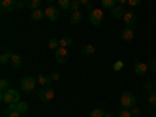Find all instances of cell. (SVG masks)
Listing matches in <instances>:
<instances>
[{
  "instance_id": "obj_11",
  "label": "cell",
  "mask_w": 156,
  "mask_h": 117,
  "mask_svg": "<svg viewBox=\"0 0 156 117\" xmlns=\"http://www.w3.org/2000/svg\"><path fill=\"white\" fill-rule=\"evenodd\" d=\"M147 69H148V66H147L145 62H142V61H136L134 62V72L137 75H145L147 73Z\"/></svg>"
},
{
  "instance_id": "obj_25",
  "label": "cell",
  "mask_w": 156,
  "mask_h": 117,
  "mask_svg": "<svg viewBox=\"0 0 156 117\" xmlns=\"http://www.w3.org/2000/svg\"><path fill=\"white\" fill-rule=\"evenodd\" d=\"M59 9H69L70 8V0H58Z\"/></svg>"
},
{
  "instance_id": "obj_8",
  "label": "cell",
  "mask_w": 156,
  "mask_h": 117,
  "mask_svg": "<svg viewBox=\"0 0 156 117\" xmlns=\"http://www.w3.org/2000/svg\"><path fill=\"white\" fill-rule=\"evenodd\" d=\"M120 37H122V41H125V42H129L131 39H134V30H133V27H125L120 31Z\"/></svg>"
},
{
  "instance_id": "obj_12",
  "label": "cell",
  "mask_w": 156,
  "mask_h": 117,
  "mask_svg": "<svg viewBox=\"0 0 156 117\" xmlns=\"http://www.w3.org/2000/svg\"><path fill=\"white\" fill-rule=\"evenodd\" d=\"M111 16H112L114 19H122V17L125 16V9H123V6H122V5L114 6V8L111 9Z\"/></svg>"
},
{
  "instance_id": "obj_29",
  "label": "cell",
  "mask_w": 156,
  "mask_h": 117,
  "mask_svg": "<svg viewBox=\"0 0 156 117\" xmlns=\"http://www.w3.org/2000/svg\"><path fill=\"white\" fill-rule=\"evenodd\" d=\"M119 117H133V114H131V111H129V109H120L119 111Z\"/></svg>"
},
{
  "instance_id": "obj_17",
  "label": "cell",
  "mask_w": 156,
  "mask_h": 117,
  "mask_svg": "<svg viewBox=\"0 0 156 117\" xmlns=\"http://www.w3.org/2000/svg\"><path fill=\"white\" fill-rule=\"evenodd\" d=\"M16 111H19L20 114H27V112H28V103H27V101H19V103H16Z\"/></svg>"
},
{
  "instance_id": "obj_37",
  "label": "cell",
  "mask_w": 156,
  "mask_h": 117,
  "mask_svg": "<svg viewBox=\"0 0 156 117\" xmlns=\"http://www.w3.org/2000/svg\"><path fill=\"white\" fill-rule=\"evenodd\" d=\"M50 76H51V80H59V72H53Z\"/></svg>"
},
{
  "instance_id": "obj_4",
  "label": "cell",
  "mask_w": 156,
  "mask_h": 117,
  "mask_svg": "<svg viewBox=\"0 0 156 117\" xmlns=\"http://www.w3.org/2000/svg\"><path fill=\"white\" fill-rule=\"evenodd\" d=\"M89 22L92 25H100L103 22V11L98 8H94L92 11H89Z\"/></svg>"
},
{
  "instance_id": "obj_36",
  "label": "cell",
  "mask_w": 156,
  "mask_h": 117,
  "mask_svg": "<svg viewBox=\"0 0 156 117\" xmlns=\"http://www.w3.org/2000/svg\"><path fill=\"white\" fill-rule=\"evenodd\" d=\"M142 87H144V90H150L151 89V83L147 81V83H144V86H142Z\"/></svg>"
},
{
  "instance_id": "obj_32",
  "label": "cell",
  "mask_w": 156,
  "mask_h": 117,
  "mask_svg": "<svg viewBox=\"0 0 156 117\" xmlns=\"http://www.w3.org/2000/svg\"><path fill=\"white\" fill-rule=\"evenodd\" d=\"M148 69H150V70H153V72H156V58L150 61V64H148Z\"/></svg>"
},
{
  "instance_id": "obj_21",
  "label": "cell",
  "mask_w": 156,
  "mask_h": 117,
  "mask_svg": "<svg viewBox=\"0 0 156 117\" xmlns=\"http://www.w3.org/2000/svg\"><path fill=\"white\" fill-rule=\"evenodd\" d=\"M101 2V6L103 8H106V9H112L117 3V0H100Z\"/></svg>"
},
{
  "instance_id": "obj_3",
  "label": "cell",
  "mask_w": 156,
  "mask_h": 117,
  "mask_svg": "<svg viewBox=\"0 0 156 117\" xmlns=\"http://www.w3.org/2000/svg\"><path fill=\"white\" fill-rule=\"evenodd\" d=\"M36 81L34 76H23L22 81H20V87L23 92H31V90H34V86H36Z\"/></svg>"
},
{
  "instance_id": "obj_13",
  "label": "cell",
  "mask_w": 156,
  "mask_h": 117,
  "mask_svg": "<svg viewBox=\"0 0 156 117\" xmlns=\"http://www.w3.org/2000/svg\"><path fill=\"white\" fill-rule=\"evenodd\" d=\"M12 56H14V51H12L11 48H6L2 53V56H0V62H2V64H8Z\"/></svg>"
},
{
  "instance_id": "obj_22",
  "label": "cell",
  "mask_w": 156,
  "mask_h": 117,
  "mask_svg": "<svg viewBox=\"0 0 156 117\" xmlns=\"http://www.w3.org/2000/svg\"><path fill=\"white\" fill-rule=\"evenodd\" d=\"M83 55H86V56H90V55H94V51H95V47L94 45H90V44H87V45H84L83 47Z\"/></svg>"
},
{
  "instance_id": "obj_14",
  "label": "cell",
  "mask_w": 156,
  "mask_h": 117,
  "mask_svg": "<svg viewBox=\"0 0 156 117\" xmlns=\"http://www.w3.org/2000/svg\"><path fill=\"white\" fill-rule=\"evenodd\" d=\"M51 81H53V80H51V76H50V75H44V73H39V75H37V83H39V84H42L44 87L48 86Z\"/></svg>"
},
{
  "instance_id": "obj_35",
  "label": "cell",
  "mask_w": 156,
  "mask_h": 117,
  "mask_svg": "<svg viewBox=\"0 0 156 117\" xmlns=\"http://www.w3.org/2000/svg\"><path fill=\"white\" fill-rule=\"evenodd\" d=\"M139 3H140V0H128V5H129V6H133V8L137 6Z\"/></svg>"
},
{
  "instance_id": "obj_15",
  "label": "cell",
  "mask_w": 156,
  "mask_h": 117,
  "mask_svg": "<svg viewBox=\"0 0 156 117\" xmlns=\"http://www.w3.org/2000/svg\"><path fill=\"white\" fill-rule=\"evenodd\" d=\"M44 17H45V12H44L42 9H34V11H31V19H33L34 22H41Z\"/></svg>"
},
{
  "instance_id": "obj_43",
  "label": "cell",
  "mask_w": 156,
  "mask_h": 117,
  "mask_svg": "<svg viewBox=\"0 0 156 117\" xmlns=\"http://www.w3.org/2000/svg\"><path fill=\"white\" fill-rule=\"evenodd\" d=\"M154 87H156V81H154Z\"/></svg>"
},
{
  "instance_id": "obj_38",
  "label": "cell",
  "mask_w": 156,
  "mask_h": 117,
  "mask_svg": "<svg viewBox=\"0 0 156 117\" xmlns=\"http://www.w3.org/2000/svg\"><path fill=\"white\" fill-rule=\"evenodd\" d=\"M84 8H86L87 11H92V9H94V6H92V3H90V2H89V3H86V5H84Z\"/></svg>"
},
{
  "instance_id": "obj_1",
  "label": "cell",
  "mask_w": 156,
  "mask_h": 117,
  "mask_svg": "<svg viewBox=\"0 0 156 117\" xmlns=\"http://www.w3.org/2000/svg\"><path fill=\"white\" fill-rule=\"evenodd\" d=\"M0 100L3 103H19L20 101V94L17 92L16 89H8L6 92H2L0 94Z\"/></svg>"
},
{
  "instance_id": "obj_39",
  "label": "cell",
  "mask_w": 156,
  "mask_h": 117,
  "mask_svg": "<svg viewBox=\"0 0 156 117\" xmlns=\"http://www.w3.org/2000/svg\"><path fill=\"white\" fill-rule=\"evenodd\" d=\"M117 3L123 6V3H128V0H117Z\"/></svg>"
},
{
  "instance_id": "obj_26",
  "label": "cell",
  "mask_w": 156,
  "mask_h": 117,
  "mask_svg": "<svg viewBox=\"0 0 156 117\" xmlns=\"http://www.w3.org/2000/svg\"><path fill=\"white\" fill-rule=\"evenodd\" d=\"M48 47H50V48H53V50L59 48V41H58V39H55V37H51L50 41H48Z\"/></svg>"
},
{
  "instance_id": "obj_40",
  "label": "cell",
  "mask_w": 156,
  "mask_h": 117,
  "mask_svg": "<svg viewBox=\"0 0 156 117\" xmlns=\"http://www.w3.org/2000/svg\"><path fill=\"white\" fill-rule=\"evenodd\" d=\"M80 3L81 5H86V3H89V0H80Z\"/></svg>"
},
{
  "instance_id": "obj_27",
  "label": "cell",
  "mask_w": 156,
  "mask_h": 117,
  "mask_svg": "<svg viewBox=\"0 0 156 117\" xmlns=\"http://www.w3.org/2000/svg\"><path fill=\"white\" fill-rule=\"evenodd\" d=\"M148 103H150L153 108H156V90L150 92V95H148Z\"/></svg>"
},
{
  "instance_id": "obj_10",
  "label": "cell",
  "mask_w": 156,
  "mask_h": 117,
  "mask_svg": "<svg viewBox=\"0 0 156 117\" xmlns=\"http://www.w3.org/2000/svg\"><path fill=\"white\" fill-rule=\"evenodd\" d=\"M123 22H125L126 27H133V25L136 23V14H134L133 11L125 12V16H123Z\"/></svg>"
},
{
  "instance_id": "obj_18",
  "label": "cell",
  "mask_w": 156,
  "mask_h": 117,
  "mask_svg": "<svg viewBox=\"0 0 156 117\" xmlns=\"http://www.w3.org/2000/svg\"><path fill=\"white\" fill-rule=\"evenodd\" d=\"M9 62H11V67H12V69H19V67H20V64H22V59H20L19 55H14V56L11 58Z\"/></svg>"
},
{
  "instance_id": "obj_33",
  "label": "cell",
  "mask_w": 156,
  "mask_h": 117,
  "mask_svg": "<svg viewBox=\"0 0 156 117\" xmlns=\"http://www.w3.org/2000/svg\"><path fill=\"white\" fill-rule=\"evenodd\" d=\"M8 117H22V114L19 111H9L8 112Z\"/></svg>"
},
{
  "instance_id": "obj_34",
  "label": "cell",
  "mask_w": 156,
  "mask_h": 117,
  "mask_svg": "<svg viewBox=\"0 0 156 117\" xmlns=\"http://www.w3.org/2000/svg\"><path fill=\"white\" fill-rule=\"evenodd\" d=\"M129 111H131V114H133L134 117H139V115H140V109H137L136 106H134V108H131Z\"/></svg>"
},
{
  "instance_id": "obj_20",
  "label": "cell",
  "mask_w": 156,
  "mask_h": 117,
  "mask_svg": "<svg viewBox=\"0 0 156 117\" xmlns=\"http://www.w3.org/2000/svg\"><path fill=\"white\" fill-rule=\"evenodd\" d=\"M72 44V37L70 36H61L59 37V47H69Z\"/></svg>"
},
{
  "instance_id": "obj_24",
  "label": "cell",
  "mask_w": 156,
  "mask_h": 117,
  "mask_svg": "<svg viewBox=\"0 0 156 117\" xmlns=\"http://www.w3.org/2000/svg\"><path fill=\"white\" fill-rule=\"evenodd\" d=\"M0 89H2V92H6V90L9 89V81L6 80V78H2V80H0Z\"/></svg>"
},
{
  "instance_id": "obj_42",
  "label": "cell",
  "mask_w": 156,
  "mask_h": 117,
  "mask_svg": "<svg viewBox=\"0 0 156 117\" xmlns=\"http://www.w3.org/2000/svg\"><path fill=\"white\" fill-rule=\"evenodd\" d=\"M47 2H55V0H47Z\"/></svg>"
},
{
  "instance_id": "obj_23",
  "label": "cell",
  "mask_w": 156,
  "mask_h": 117,
  "mask_svg": "<svg viewBox=\"0 0 156 117\" xmlns=\"http://www.w3.org/2000/svg\"><path fill=\"white\" fill-rule=\"evenodd\" d=\"M106 112L105 109H101V108H97V109H92L90 111V117H105Z\"/></svg>"
},
{
  "instance_id": "obj_6",
  "label": "cell",
  "mask_w": 156,
  "mask_h": 117,
  "mask_svg": "<svg viewBox=\"0 0 156 117\" xmlns=\"http://www.w3.org/2000/svg\"><path fill=\"white\" fill-rule=\"evenodd\" d=\"M55 58H56V61H58L59 64H66L67 59H69V51H67V48H66V47L56 48V50H55Z\"/></svg>"
},
{
  "instance_id": "obj_2",
  "label": "cell",
  "mask_w": 156,
  "mask_h": 117,
  "mask_svg": "<svg viewBox=\"0 0 156 117\" xmlns=\"http://www.w3.org/2000/svg\"><path fill=\"white\" fill-rule=\"evenodd\" d=\"M120 106L125 109H131L136 106V97L131 92H123L120 97Z\"/></svg>"
},
{
  "instance_id": "obj_19",
  "label": "cell",
  "mask_w": 156,
  "mask_h": 117,
  "mask_svg": "<svg viewBox=\"0 0 156 117\" xmlns=\"http://www.w3.org/2000/svg\"><path fill=\"white\" fill-rule=\"evenodd\" d=\"M27 8H30L31 11L34 9H39V5H41V0H27Z\"/></svg>"
},
{
  "instance_id": "obj_41",
  "label": "cell",
  "mask_w": 156,
  "mask_h": 117,
  "mask_svg": "<svg viewBox=\"0 0 156 117\" xmlns=\"http://www.w3.org/2000/svg\"><path fill=\"white\" fill-rule=\"evenodd\" d=\"M105 117H114V114H111V112H109V114H106Z\"/></svg>"
},
{
  "instance_id": "obj_5",
  "label": "cell",
  "mask_w": 156,
  "mask_h": 117,
  "mask_svg": "<svg viewBox=\"0 0 156 117\" xmlns=\"http://www.w3.org/2000/svg\"><path fill=\"white\" fill-rule=\"evenodd\" d=\"M37 97H39V100H42V101H48V100H51L55 97V90L51 89L50 86H45V87H42L37 92Z\"/></svg>"
},
{
  "instance_id": "obj_28",
  "label": "cell",
  "mask_w": 156,
  "mask_h": 117,
  "mask_svg": "<svg viewBox=\"0 0 156 117\" xmlns=\"http://www.w3.org/2000/svg\"><path fill=\"white\" fill-rule=\"evenodd\" d=\"M112 69H114L115 72H119V70H122V69H123V61H122V59H119V61H115V62H114V66H112Z\"/></svg>"
},
{
  "instance_id": "obj_30",
  "label": "cell",
  "mask_w": 156,
  "mask_h": 117,
  "mask_svg": "<svg viewBox=\"0 0 156 117\" xmlns=\"http://www.w3.org/2000/svg\"><path fill=\"white\" fill-rule=\"evenodd\" d=\"M80 0H70V8L73 9V11H80L78 8H80Z\"/></svg>"
},
{
  "instance_id": "obj_7",
  "label": "cell",
  "mask_w": 156,
  "mask_h": 117,
  "mask_svg": "<svg viewBox=\"0 0 156 117\" xmlns=\"http://www.w3.org/2000/svg\"><path fill=\"white\" fill-rule=\"evenodd\" d=\"M45 17L50 20V22H56L59 19V8H55V6H48L45 11Z\"/></svg>"
},
{
  "instance_id": "obj_16",
  "label": "cell",
  "mask_w": 156,
  "mask_h": 117,
  "mask_svg": "<svg viewBox=\"0 0 156 117\" xmlns=\"http://www.w3.org/2000/svg\"><path fill=\"white\" fill-rule=\"evenodd\" d=\"M83 20V14H81V11H72V14H70V22L72 23H80Z\"/></svg>"
},
{
  "instance_id": "obj_31",
  "label": "cell",
  "mask_w": 156,
  "mask_h": 117,
  "mask_svg": "<svg viewBox=\"0 0 156 117\" xmlns=\"http://www.w3.org/2000/svg\"><path fill=\"white\" fill-rule=\"evenodd\" d=\"M23 6H27V3L23 0H16V9H22Z\"/></svg>"
},
{
  "instance_id": "obj_9",
  "label": "cell",
  "mask_w": 156,
  "mask_h": 117,
  "mask_svg": "<svg viewBox=\"0 0 156 117\" xmlns=\"http://www.w3.org/2000/svg\"><path fill=\"white\" fill-rule=\"evenodd\" d=\"M0 8L3 12H9L12 9H16V0H2L0 2Z\"/></svg>"
}]
</instances>
